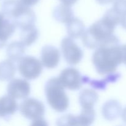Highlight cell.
Returning a JSON list of instances; mask_svg holds the SVG:
<instances>
[{
  "instance_id": "cell-1",
  "label": "cell",
  "mask_w": 126,
  "mask_h": 126,
  "mask_svg": "<svg viewBox=\"0 0 126 126\" xmlns=\"http://www.w3.org/2000/svg\"><path fill=\"white\" fill-rule=\"evenodd\" d=\"M92 62L100 75L115 73L123 63V50L119 38L113 34L96 48L92 55Z\"/></svg>"
},
{
  "instance_id": "cell-2",
  "label": "cell",
  "mask_w": 126,
  "mask_h": 126,
  "mask_svg": "<svg viewBox=\"0 0 126 126\" xmlns=\"http://www.w3.org/2000/svg\"><path fill=\"white\" fill-rule=\"evenodd\" d=\"M1 12L20 29L35 24L36 20L34 11L21 0H4L1 4Z\"/></svg>"
},
{
  "instance_id": "cell-3",
  "label": "cell",
  "mask_w": 126,
  "mask_h": 126,
  "mask_svg": "<svg viewBox=\"0 0 126 126\" xmlns=\"http://www.w3.org/2000/svg\"><path fill=\"white\" fill-rule=\"evenodd\" d=\"M116 27V26L102 17L85 30L81 37L82 44L88 49H96L114 34Z\"/></svg>"
},
{
  "instance_id": "cell-4",
  "label": "cell",
  "mask_w": 126,
  "mask_h": 126,
  "mask_svg": "<svg viewBox=\"0 0 126 126\" xmlns=\"http://www.w3.org/2000/svg\"><path fill=\"white\" fill-rule=\"evenodd\" d=\"M58 78H52L46 83L44 87L47 102L55 111L64 112L69 107L70 100L68 96Z\"/></svg>"
},
{
  "instance_id": "cell-5",
  "label": "cell",
  "mask_w": 126,
  "mask_h": 126,
  "mask_svg": "<svg viewBox=\"0 0 126 126\" xmlns=\"http://www.w3.org/2000/svg\"><path fill=\"white\" fill-rule=\"evenodd\" d=\"M18 71L27 80H34L39 77L43 72V65L38 59L30 55L23 56L18 60Z\"/></svg>"
},
{
  "instance_id": "cell-6",
  "label": "cell",
  "mask_w": 126,
  "mask_h": 126,
  "mask_svg": "<svg viewBox=\"0 0 126 126\" xmlns=\"http://www.w3.org/2000/svg\"><path fill=\"white\" fill-rule=\"evenodd\" d=\"M19 110L24 118L33 121L43 119L45 107L43 102L34 98H27L20 104Z\"/></svg>"
},
{
  "instance_id": "cell-7",
  "label": "cell",
  "mask_w": 126,
  "mask_h": 126,
  "mask_svg": "<svg viewBox=\"0 0 126 126\" xmlns=\"http://www.w3.org/2000/svg\"><path fill=\"white\" fill-rule=\"evenodd\" d=\"M61 48L64 59L69 65H78L83 57L82 50L70 37H65L62 39Z\"/></svg>"
},
{
  "instance_id": "cell-8",
  "label": "cell",
  "mask_w": 126,
  "mask_h": 126,
  "mask_svg": "<svg viewBox=\"0 0 126 126\" xmlns=\"http://www.w3.org/2000/svg\"><path fill=\"white\" fill-rule=\"evenodd\" d=\"M58 78L63 87L70 91L79 90L84 84L83 76L77 69L73 67L63 70Z\"/></svg>"
},
{
  "instance_id": "cell-9",
  "label": "cell",
  "mask_w": 126,
  "mask_h": 126,
  "mask_svg": "<svg viewBox=\"0 0 126 126\" xmlns=\"http://www.w3.org/2000/svg\"><path fill=\"white\" fill-rule=\"evenodd\" d=\"M7 91L15 99H25L30 94L31 86L25 79H14L7 85Z\"/></svg>"
},
{
  "instance_id": "cell-10",
  "label": "cell",
  "mask_w": 126,
  "mask_h": 126,
  "mask_svg": "<svg viewBox=\"0 0 126 126\" xmlns=\"http://www.w3.org/2000/svg\"><path fill=\"white\" fill-rule=\"evenodd\" d=\"M60 52L59 49L51 45H46L43 47L41 52V62L43 66L47 69L56 68L59 64Z\"/></svg>"
},
{
  "instance_id": "cell-11",
  "label": "cell",
  "mask_w": 126,
  "mask_h": 126,
  "mask_svg": "<svg viewBox=\"0 0 126 126\" xmlns=\"http://www.w3.org/2000/svg\"><path fill=\"white\" fill-rule=\"evenodd\" d=\"M18 104L16 99L9 95L0 98V118L9 120L18 110Z\"/></svg>"
},
{
  "instance_id": "cell-12",
  "label": "cell",
  "mask_w": 126,
  "mask_h": 126,
  "mask_svg": "<svg viewBox=\"0 0 126 126\" xmlns=\"http://www.w3.org/2000/svg\"><path fill=\"white\" fill-rule=\"evenodd\" d=\"M123 108L121 103L116 100H110L103 105L102 114L107 121H113L121 116Z\"/></svg>"
},
{
  "instance_id": "cell-13",
  "label": "cell",
  "mask_w": 126,
  "mask_h": 126,
  "mask_svg": "<svg viewBox=\"0 0 126 126\" xmlns=\"http://www.w3.org/2000/svg\"><path fill=\"white\" fill-rule=\"evenodd\" d=\"M16 28L14 23L5 16L0 20V49L6 46L7 40L14 34Z\"/></svg>"
},
{
  "instance_id": "cell-14",
  "label": "cell",
  "mask_w": 126,
  "mask_h": 126,
  "mask_svg": "<svg viewBox=\"0 0 126 126\" xmlns=\"http://www.w3.org/2000/svg\"><path fill=\"white\" fill-rule=\"evenodd\" d=\"M98 100V94L93 89H85L80 92L79 95V103L82 108H94Z\"/></svg>"
},
{
  "instance_id": "cell-15",
  "label": "cell",
  "mask_w": 126,
  "mask_h": 126,
  "mask_svg": "<svg viewBox=\"0 0 126 126\" xmlns=\"http://www.w3.org/2000/svg\"><path fill=\"white\" fill-rule=\"evenodd\" d=\"M20 30V41L26 47L32 46L39 38V30L35 24L23 27L21 28Z\"/></svg>"
},
{
  "instance_id": "cell-16",
  "label": "cell",
  "mask_w": 126,
  "mask_h": 126,
  "mask_svg": "<svg viewBox=\"0 0 126 126\" xmlns=\"http://www.w3.org/2000/svg\"><path fill=\"white\" fill-rule=\"evenodd\" d=\"M66 28L68 35L73 39L81 38L86 30L82 21L75 17L66 23Z\"/></svg>"
},
{
  "instance_id": "cell-17",
  "label": "cell",
  "mask_w": 126,
  "mask_h": 126,
  "mask_svg": "<svg viewBox=\"0 0 126 126\" xmlns=\"http://www.w3.org/2000/svg\"><path fill=\"white\" fill-rule=\"evenodd\" d=\"M25 47L20 41H15L10 43L6 49V54L9 59L14 62H18V60L23 57L25 52Z\"/></svg>"
},
{
  "instance_id": "cell-18",
  "label": "cell",
  "mask_w": 126,
  "mask_h": 126,
  "mask_svg": "<svg viewBox=\"0 0 126 126\" xmlns=\"http://www.w3.org/2000/svg\"><path fill=\"white\" fill-rule=\"evenodd\" d=\"M53 17L58 22L66 24L73 18L74 14L70 6L61 4L56 6L54 9Z\"/></svg>"
},
{
  "instance_id": "cell-19",
  "label": "cell",
  "mask_w": 126,
  "mask_h": 126,
  "mask_svg": "<svg viewBox=\"0 0 126 126\" xmlns=\"http://www.w3.org/2000/svg\"><path fill=\"white\" fill-rule=\"evenodd\" d=\"M121 77V75L118 73H113L107 75V76L103 79L97 81V80H92L88 77L83 76L84 83H88L90 85L97 89L104 90L107 87V85L109 82H115L118 81Z\"/></svg>"
},
{
  "instance_id": "cell-20",
  "label": "cell",
  "mask_w": 126,
  "mask_h": 126,
  "mask_svg": "<svg viewBox=\"0 0 126 126\" xmlns=\"http://www.w3.org/2000/svg\"><path fill=\"white\" fill-rule=\"evenodd\" d=\"M16 67L13 61L10 59L0 62V81H11L14 77Z\"/></svg>"
},
{
  "instance_id": "cell-21",
  "label": "cell",
  "mask_w": 126,
  "mask_h": 126,
  "mask_svg": "<svg viewBox=\"0 0 126 126\" xmlns=\"http://www.w3.org/2000/svg\"><path fill=\"white\" fill-rule=\"evenodd\" d=\"M95 111L94 108L91 109L82 108L81 113L79 115L75 116V125H91L95 121Z\"/></svg>"
},
{
  "instance_id": "cell-22",
  "label": "cell",
  "mask_w": 126,
  "mask_h": 126,
  "mask_svg": "<svg viewBox=\"0 0 126 126\" xmlns=\"http://www.w3.org/2000/svg\"><path fill=\"white\" fill-rule=\"evenodd\" d=\"M113 9L121 17L126 14V0H114Z\"/></svg>"
},
{
  "instance_id": "cell-23",
  "label": "cell",
  "mask_w": 126,
  "mask_h": 126,
  "mask_svg": "<svg viewBox=\"0 0 126 126\" xmlns=\"http://www.w3.org/2000/svg\"><path fill=\"white\" fill-rule=\"evenodd\" d=\"M59 1L63 4L71 7L74 4H75L78 0H59Z\"/></svg>"
},
{
  "instance_id": "cell-24",
  "label": "cell",
  "mask_w": 126,
  "mask_h": 126,
  "mask_svg": "<svg viewBox=\"0 0 126 126\" xmlns=\"http://www.w3.org/2000/svg\"><path fill=\"white\" fill-rule=\"evenodd\" d=\"M25 4H26L27 6H33L34 5L36 4L39 1V0H21Z\"/></svg>"
},
{
  "instance_id": "cell-25",
  "label": "cell",
  "mask_w": 126,
  "mask_h": 126,
  "mask_svg": "<svg viewBox=\"0 0 126 126\" xmlns=\"http://www.w3.org/2000/svg\"><path fill=\"white\" fill-rule=\"evenodd\" d=\"M114 0H96L97 2H98L100 5H107L113 2Z\"/></svg>"
},
{
  "instance_id": "cell-26",
  "label": "cell",
  "mask_w": 126,
  "mask_h": 126,
  "mask_svg": "<svg viewBox=\"0 0 126 126\" xmlns=\"http://www.w3.org/2000/svg\"><path fill=\"white\" fill-rule=\"evenodd\" d=\"M120 24L124 29L126 30V14L124 15V16H123L121 17V18Z\"/></svg>"
},
{
  "instance_id": "cell-27",
  "label": "cell",
  "mask_w": 126,
  "mask_h": 126,
  "mask_svg": "<svg viewBox=\"0 0 126 126\" xmlns=\"http://www.w3.org/2000/svg\"><path fill=\"white\" fill-rule=\"evenodd\" d=\"M121 117L123 121H124L126 124V107L124 110H123V111H122V114H121Z\"/></svg>"
}]
</instances>
